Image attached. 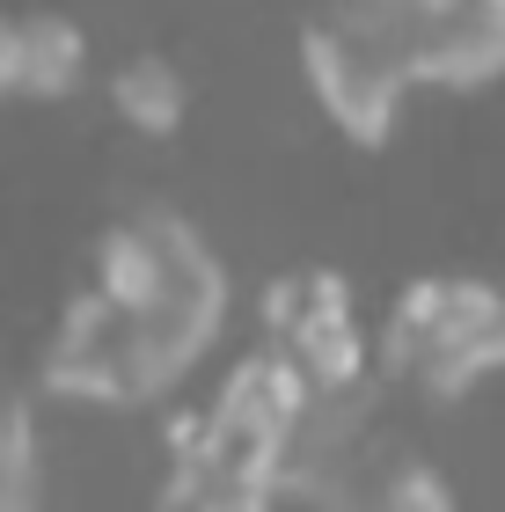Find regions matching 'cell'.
<instances>
[{
	"label": "cell",
	"mask_w": 505,
	"mask_h": 512,
	"mask_svg": "<svg viewBox=\"0 0 505 512\" xmlns=\"http://www.w3.org/2000/svg\"><path fill=\"white\" fill-rule=\"evenodd\" d=\"M110 110L140 139H169L191 118V81H183V66L162 59V52H132V59L110 66Z\"/></svg>",
	"instance_id": "7"
},
{
	"label": "cell",
	"mask_w": 505,
	"mask_h": 512,
	"mask_svg": "<svg viewBox=\"0 0 505 512\" xmlns=\"http://www.w3.org/2000/svg\"><path fill=\"white\" fill-rule=\"evenodd\" d=\"M301 81L352 147H388L410 96L505 81V0H323L301 22Z\"/></svg>",
	"instance_id": "2"
},
{
	"label": "cell",
	"mask_w": 505,
	"mask_h": 512,
	"mask_svg": "<svg viewBox=\"0 0 505 512\" xmlns=\"http://www.w3.org/2000/svg\"><path fill=\"white\" fill-rule=\"evenodd\" d=\"M257 322H264V344L308 381V395H337L374 374V330L359 322L352 278L330 264L279 271L257 300Z\"/></svg>",
	"instance_id": "6"
},
{
	"label": "cell",
	"mask_w": 505,
	"mask_h": 512,
	"mask_svg": "<svg viewBox=\"0 0 505 512\" xmlns=\"http://www.w3.org/2000/svg\"><path fill=\"white\" fill-rule=\"evenodd\" d=\"M227 300L235 278L205 227L176 205H132L88 242V271L37 352V388L59 403L147 410L205 366Z\"/></svg>",
	"instance_id": "1"
},
{
	"label": "cell",
	"mask_w": 505,
	"mask_h": 512,
	"mask_svg": "<svg viewBox=\"0 0 505 512\" xmlns=\"http://www.w3.org/2000/svg\"><path fill=\"white\" fill-rule=\"evenodd\" d=\"M37 498H44L37 410L15 381H0V512H37Z\"/></svg>",
	"instance_id": "9"
},
{
	"label": "cell",
	"mask_w": 505,
	"mask_h": 512,
	"mask_svg": "<svg viewBox=\"0 0 505 512\" xmlns=\"http://www.w3.org/2000/svg\"><path fill=\"white\" fill-rule=\"evenodd\" d=\"M0 103H22V15H0Z\"/></svg>",
	"instance_id": "10"
},
{
	"label": "cell",
	"mask_w": 505,
	"mask_h": 512,
	"mask_svg": "<svg viewBox=\"0 0 505 512\" xmlns=\"http://www.w3.org/2000/svg\"><path fill=\"white\" fill-rule=\"evenodd\" d=\"M374 374L381 388H410L425 403H462L505 374V278L418 271L396 286L374 330Z\"/></svg>",
	"instance_id": "5"
},
{
	"label": "cell",
	"mask_w": 505,
	"mask_h": 512,
	"mask_svg": "<svg viewBox=\"0 0 505 512\" xmlns=\"http://www.w3.org/2000/svg\"><path fill=\"white\" fill-rule=\"evenodd\" d=\"M301 417H308V381L271 344L242 352L220 374V388L169 425L154 512H271L286 498Z\"/></svg>",
	"instance_id": "3"
},
{
	"label": "cell",
	"mask_w": 505,
	"mask_h": 512,
	"mask_svg": "<svg viewBox=\"0 0 505 512\" xmlns=\"http://www.w3.org/2000/svg\"><path fill=\"white\" fill-rule=\"evenodd\" d=\"M286 491L315 512H462L447 476L388 432L381 417V374H366L337 395H308L301 439L286 461Z\"/></svg>",
	"instance_id": "4"
},
{
	"label": "cell",
	"mask_w": 505,
	"mask_h": 512,
	"mask_svg": "<svg viewBox=\"0 0 505 512\" xmlns=\"http://www.w3.org/2000/svg\"><path fill=\"white\" fill-rule=\"evenodd\" d=\"M88 81V30L74 15H22V103H59Z\"/></svg>",
	"instance_id": "8"
}]
</instances>
